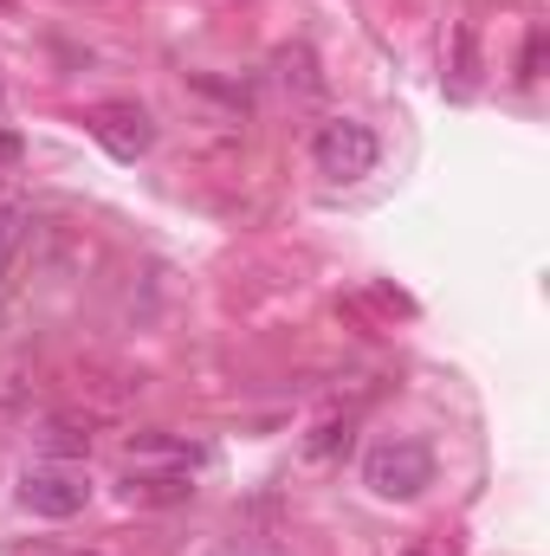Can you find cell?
<instances>
[{
    "label": "cell",
    "instance_id": "7c38bea8",
    "mask_svg": "<svg viewBox=\"0 0 550 556\" xmlns=\"http://www.w3.org/2000/svg\"><path fill=\"white\" fill-rule=\"evenodd\" d=\"M409 556H421V551H409Z\"/></svg>",
    "mask_w": 550,
    "mask_h": 556
},
{
    "label": "cell",
    "instance_id": "3957f363",
    "mask_svg": "<svg viewBox=\"0 0 550 556\" xmlns=\"http://www.w3.org/2000/svg\"><path fill=\"white\" fill-rule=\"evenodd\" d=\"M85 498H91V479L72 459H39V466L20 472V505L33 518H78Z\"/></svg>",
    "mask_w": 550,
    "mask_h": 556
},
{
    "label": "cell",
    "instance_id": "7a4b0ae2",
    "mask_svg": "<svg viewBox=\"0 0 550 556\" xmlns=\"http://www.w3.org/2000/svg\"><path fill=\"white\" fill-rule=\"evenodd\" d=\"M311 162H317L324 181H363V175L383 162V142H376L370 124H357V117H330V124H317V137H311Z\"/></svg>",
    "mask_w": 550,
    "mask_h": 556
},
{
    "label": "cell",
    "instance_id": "30bf717a",
    "mask_svg": "<svg viewBox=\"0 0 550 556\" xmlns=\"http://www.w3.org/2000/svg\"><path fill=\"white\" fill-rule=\"evenodd\" d=\"M20 155V137H0V162H13Z\"/></svg>",
    "mask_w": 550,
    "mask_h": 556
},
{
    "label": "cell",
    "instance_id": "277c9868",
    "mask_svg": "<svg viewBox=\"0 0 550 556\" xmlns=\"http://www.w3.org/2000/svg\"><path fill=\"white\" fill-rule=\"evenodd\" d=\"M91 137L104 142L117 162H137V155L155 149V117L142 104H98L91 111Z\"/></svg>",
    "mask_w": 550,
    "mask_h": 556
},
{
    "label": "cell",
    "instance_id": "ba28073f",
    "mask_svg": "<svg viewBox=\"0 0 550 556\" xmlns=\"http://www.w3.org/2000/svg\"><path fill=\"white\" fill-rule=\"evenodd\" d=\"M46 453H52V459H65V453H91V433H78L72 420H59V427L46 433Z\"/></svg>",
    "mask_w": 550,
    "mask_h": 556
},
{
    "label": "cell",
    "instance_id": "8fae6325",
    "mask_svg": "<svg viewBox=\"0 0 550 556\" xmlns=\"http://www.w3.org/2000/svg\"><path fill=\"white\" fill-rule=\"evenodd\" d=\"M0 104H7V85H0Z\"/></svg>",
    "mask_w": 550,
    "mask_h": 556
},
{
    "label": "cell",
    "instance_id": "52a82bcc",
    "mask_svg": "<svg viewBox=\"0 0 550 556\" xmlns=\"http://www.w3.org/2000/svg\"><path fill=\"white\" fill-rule=\"evenodd\" d=\"M20 247H26V207H0V278L13 273Z\"/></svg>",
    "mask_w": 550,
    "mask_h": 556
},
{
    "label": "cell",
    "instance_id": "5b68a950",
    "mask_svg": "<svg viewBox=\"0 0 550 556\" xmlns=\"http://www.w3.org/2000/svg\"><path fill=\"white\" fill-rule=\"evenodd\" d=\"M124 498H130V505H188V498H195V479H188V472H130V479H124Z\"/></svg>",
    "mask_w": 550,
    "mask_h": 556
},
{
    "label": "cell",
    "instance_id": "8992f818",
    "mask_svg": "<svg viewBox=\"0 0 550 556\" xmlns=\"http://www.w3.org/2000/svg\"><path fill=\"white\" fill-rule=\"evenodd\" d=\"M130 459H162V466L188 472V466L208 459V446H195V440H168V433H137V440H130Z\"/></svg>",
    "mask_w": 550,
    "mask_h": 556
},
{
    "label": "cell",
    "instance_id": "6da1fadb",
    "mask_svg": "<svg viewBox=\"0 0 550 556\" xmlns=\"http://www.w3.org/2000/svg\"><path fill=\"white\" fill-rule=\"evenodd\" d=\"M363 485H370L376 498H389V505L421 498V492L434 485V453H427V440H383V446H370V453H363Z\"/></svg>",
    "mask_w": 550,
    "mask_h": 556
},
{
    "label": "cell",
    "instance_id": "9c48e42d",
    "mask_svg": "<svg viewBox=\"0 0 550 556\" xmlns=\"http://www.w3.org/2000/svg\"><path fill=\"white\" fill-rule=\"evenodd\" d=\"M518 78H525V85H538V78H545V26H532L525 59H518Z\"/></svg>",
    "mask_w": 550,
    "mask_h": 556
}]
</instances>
